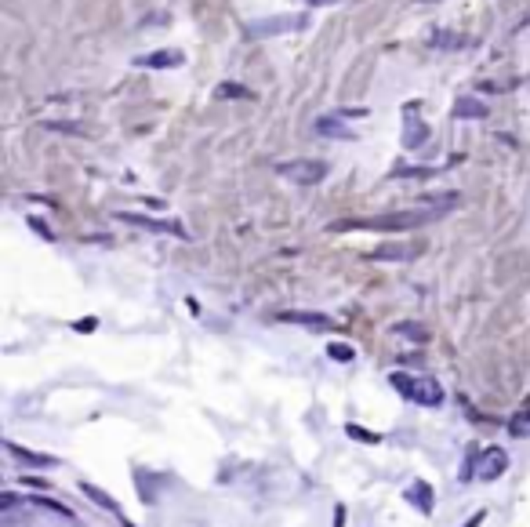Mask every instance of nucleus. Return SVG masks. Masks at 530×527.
Segmentation results:
<instances>
[{"instance_id":"obj_5","label":"nucleus","mask_w":530,"mask_h":527,"mask_svg":"<svg viewBox=\"0 0 530 527\" xmlns=\"http://www.w3.org/2000/svg\"><path fill=\"white\" fill-rule=\"evenodd\" d=\"M117 219L127 222V226H138V229H150V233H167V237H178V240H189V233L178 226V222H160V219H145V215H135V211H117Z\"/></svg>"},{"instance_id":"obj_17","label":"nucleus","mask_w":530,"mask_h":527,"mask_svg":"<svg viewBox=\"0 0 530 527\" xmlns=\"http://www.w3.org/2000/svg\"><path fill=\"white\" fill-rule=\"evenodd\" d=\"M327 356H331V360H338V364H349V360H356V349L345 346V342H331V346H327Z\"/></svg>"},{"instance_id":"obj_20","label":"nucleus","mask_w":530,"mask_h":527,"mask_svg":"<svg viewBox=\"0 0 530 527\" xmlns=\"http://www.w3.org/2000/svg\"><path fill=\"white\" fill-rule=\"evenodd\" d=\"M349 436L364 440V444H381V433H367V429H359V426H349Z\"/></svg>"},{"instance_id":"obj_21","label":"nucleus","mask_w":530,"mask_h":527,"mask_svg":"<svg viewBox=\"0 0 530 527\" xmlns=\"http://www.w3.org/2000/svg\"><path fill=\"white\" fill-rule=\"evenodd\" d=\"M334 527H345V509H342V505L334 509Z\"/></svg>"},{"instance_id":"obj_13","label":"nucleus","mask_w":530,"mask_h":527,"mask_svg":"<svg viewBox=\"0 0 530 527\" xmlns=\"http://www.w3.org/2000/svg\"><path fill=\"white\" fill-rule=\"evenodd\" d=\"M454 117L458 120H483L486 117V105L479 98H458L454 102Z\"/></svg>"},{"instance_id":"obj_1","label":"nucleus","mask_w":530,"mask_h":527,"mask_svg":"<svg viewBox=\"0 0 530 527\" xmlns=\"http://www.w3.org/2000/svg\"><path fill=\"white\" fill-rule=\"evenodd\" d=\"M389 382L404 393L407 400H414V404H421V408H436V404H443V389L432 382V378H414V375H392Z\"/></svg>"},{"instance_id":"obj_19","label":"nucleus","mask_w":530,"mask_h":527,"mask_svg":"<svg viewBox=\"0 0 530 527\" xmlns=\"http://www.w3.org/2000/svg\"><path fill=\"white\" fill-rule=\"evenodd\" d=\"M218 98H251V91L240 88V84H222V88H218Z\"/></svg>"},{"instance_id":"obj_14","label":"nucleus","mask_w":530,"mask_h":527,"mask_svg":"<svg viewBox=\"0 0 530 527\" xmlns=\"http://www.w3.org/2000/svg\"><path fill=\"white\" fill-rule=\"evenodd\" d=\"M8 451L18 458V462H26V466H40V469H48V466H55V458L51 455H40V451H26V448H18V444H11L8 440Z\"/></svg>"},{"instance_id":"obj_22","label":"nucleus","mask_w":530,"mask_h":527,"mask_svg":"<svg viewBox=\"0 0 530 527\" xmlns=\"http://www.w3.org/2000/svg\"><path fill=\"white\" fill-rule=\"evenodd\" d=\"M77 331H95V320H77Z\"/></svg>"},{"instance_id":"obj_6","label":"nucleus","mask_w":530,"mask_h":527,"mask_svg":"<svg viewBox=\"0 0 530 527\" xmlns=\"http://www.w3.org/2000/svg\"><path fill=\"white\" fill-rule=\"evenodd\" d=\"M505 469H508V455L501 448L476 451V480H498Z\"/></svg>"},{"instance_id":"obj_15","label":"nucleus","mask_w":530,"mask_h":527,"mask_svg":"<svg viewBox=\"0 0 530 527\" xmlns=\"http://www.w3.org/2000/svg\"><path fill=\"white\" fill-rule=\"evenodd\" d=\"M80 491L88 495V498L98 505V509H105V513H117V502H113L110 495H105L102 488H95V483H88V480H84V483H80Z\"/></svg>"},{"instance_id":"obj_11","label":"nucleus","mask_w":530,"mask_h":527,"mask_svg":"<svg viewBox=\"0 0 530 527\" xmlns=\"http://www.w3.org/2000/svg\"><path fill=\"white\" fill-rule=\"evenodd\" d=\"M414 255H418V251L407 247V244H385V247H374L371 251V259H378V262H407Z\"/></svg>"},{"instance_id":"obj_7","label":"nucleus","mask_w":530,"mask_h":527,"mask_svg":"<svg viewBox=\"0 0 530 527\" xmlns=\"http://www.w3.org/2000/svg\"><path fill=\"white\" fill-rule=\"evenodd\" d=\"M429 138V128H425V120L418 117V105H407L404 110V145L407 150H418V145H425Z\"/></svg>"},{"instance_id":"obj_10","label":"nucleus","mask_w":530,"mask_h":527,"mask_svg":"<svg viewBox=\"0 0 530 527\" xmlns=\"http://www.w3.org/2000/svg\"><path fill=\"white\" fill-rule=\"evenodd\" d=\"M316 135L334 138V142H352V138H356V135H352V131H349L338 117H320V120H316Z\"/></svg>"},{"instance_id":"obj_12","label":"nucleus","mask_w":530,"mask_h":527,"mask_svg":"<svg viewBox=\"0 0 530 527\" xmlns=\"http://www.w3.org/2000/svg\"><path fill=\"white\" fill-rule=\"evenodd\" d=\"M407 502H414L421 513H432V488L425 480H414L411 488H407Z\"/></svg>"},{"instance_id":"obj_8","label":"nucleus","mask_w":530,"mask_h":527,"mask_svg":"<svg viewBox=\"0 0 530 527\" xmlns=\"http://www.w3.org/2000/svg\"><path fill=\"white\" fill-rule=\"evenodd\" d=\"M280 320H284V324L309 327V331H331V327H334L331 316H324V313H309V309H284Z\"/></svg>"},{"instance_id":"obj_9","label":"nucleus","mask_w":530,"mask_h":527,"mask_svg":"<svg viewBox=\"0 0 530 527\" xmlns=\"http://www.w3.org/2000/svg\"><path fill=\"white\" fill-rule=\"evenodd\" d=\"M135 62H138V66H150V70H175V66H182V62H185V55L175 51V48H164L157 55H142Z\"/></svg>"},{"instance_id":"obj_23","label":"nucleus","mask_w":530,"mask_h":527,"mask_svg":"<svg viewBox=\"0 0 530 527\" xmlns=\"http://www.w3.org/2000/svg\"><path fill=\"white\" fill-rule=\"evenodd\" d=\"M312 8H327V4H338V0H309Z\"/></svg>"},{"instance_id":"obj_2","label":"nucleus","mask_w":530,"mask_h":527,"mask_svg":"<svg viewBox=\"0 0 530 527\" xmlns=\"http://www.w3.org/2000/svg\"><path fill=\"white\" fill-rule=\"evenodd\" d=\"M436 215L439 211H407V215H381L374 222H334V229H385V233H392V229H414Z\"/></svg>"},{"instance_id":"obj_24","label":"nucleus","mask_w":530,"mask_h":527,"mask_svg":"<svg viewBox=\"0 0 530 527\" xmlns=\"http://www.w3.org/2000/svg\"><path fill=\"white\" fill-rule=\"evenodd\" d=\"M479 523H483V513H476V516H472L469 523H465V527H479Z\"/></svg>"},{"instance_id":"obj_3","label":"nucleus","mask_w":530,"mask_h":527,"mask_svg":"<svg viewBox=\"0 0 530 527\" xmlns=\"http://www.w3.org/2000/svg\"><path fill=\"white\" fill-rule=\"evenodd\" d=\"M277 171L294 186H316L327 178V164L324 160H284V164H277Z\"/></svg>"},{"instance_id":"obj_16","label":"nucleus","mask_w":530,"mask_h":527,"mask_svg":"<svg viewBox=\"0 0 530 527\" xmlns=\"http://www.w3.org/2000/svg\"><path fill=\"white\" fill-rule=\"evenodd\" d=\"M432 48H439V51H458V48H465V37L439 30V33H432Z\"/></svg>"},{"instance_id":"obj_4","label":"nucleus","mask_w":530,"mask_h":527,"mask_svg":"<svg viewBox=\"0 0 530 527\" xmlns=\"http://www.w3.org/2000/svg\"><path fill=\"white\" fill-rule=\"evenodd\" d=\"M305 26V15H277V18H258V22L247 26V37L265 40V37H280V33H294Z\"/></svg>"},{"instance_id":"obj_18","label":"nucleus","mask_w":530,"mask_h":527,"mask_svg":"<svg viewBox=\"0 0 530 527\" xmlns=\"http://www.w3.org/2000/svg\"><path fill=\"white\" fill-rule=\"evenodd\" d=\"M396 331H399V334H407V339H414V342H425V339H429L421 324H396Z\"/></svg>"}]
</instances>
